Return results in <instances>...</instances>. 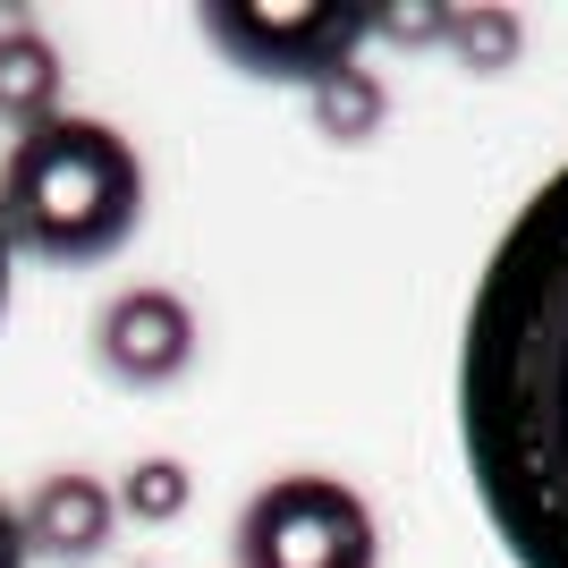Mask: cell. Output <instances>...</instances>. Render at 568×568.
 <instances>
[{
	"label": "cell",
	"instance_id": "cell-9",
	"mask_svg": "<svg viewBox=\"0 0 568 568\" xmlns=\"http://www.w3.org/2000/svg\"><path fill=\"white\" fill-rule=\"evenodd\" d=\"M119 518H136V526H170V518H187V500H195V484H187V467L179 458H136V467L119 475Z\"/></svg>",
	"mask_w": 568,
	"mask_h": 568
},
{
	"label": "cell",
	"instance_id": "cell-10",
	"mask_svg": "<svg viewBox=\"0 0 568 568\" xmlns=\"http://www.w3.org/2000/svg\"><path fill=\"white\" fill-rule=\"evenodd\" d=\"M433 34H450L458 69H484V77H500L518 60V18L509 9H450V18H433Z\"/></svg>",
	"mask_w": 568,
	"mask_h": 568
},
{
	"label": "cell",
	"instance_id": "cell-7",
	"mask_svg": "<svg viewBox=\"0 0 568 568\" xmlns=\"http://www.w3.org/2000/svg\"><path fill=\"white\" fill-rule=\"evenodd\" d=\"M60 119V51L34 26H0V128L34 136Z\"/></svg>",
	"mask_w": 568,
	"mask_h": 568
},
{
	"label": "cell",
	"instance_id": "cell-8",
	"mask_svg": "<svg viewBox=\"0 0 568 568\" xmlns=\"http://www.w3.org/2000/svg\"><path fill=\"white\" fill-rule=\"evenodd\" d=\"M382 111H390V94H382L365 69H339L332 85H314V128L332 144H365L382 128Z\"/></svg>",
	"mask_w": 568,
	"mask_h": 568
},
{
	"label": "cell",
	"instance_id": "cell-2",
	"mask_svg": "<svg viewBox=\"0 0 568 568\" xmlns=\"http://www.w3.org/2000/svg\"><path fill=\"white\" fill-rule=\"evenodd\" d=\"M144 221V162L111 119L60 111L34 136H9L0 153V230L9 246L60 272L111 263Z\"/></svg>",
	"mask_w": 568,
	"mask_h": 568
},
{
	"label": "cell",
	"instance_id": "cell-6",
	"mask_svg": "<svg viewBox=\"0 0 568 568\" xmlns=\"http://www.w3.org/2000/svg\"><path fill=\"white\" fill-rule=\"evenodd\" d=\"M18 526H26V551H43V560H60V568H85V560L111 551L119 500H111L102 475L69 467V475H43V484H34V500L18 509Z\"/></svg>",
	"mask_w": 568,
	"mask_h": 568
},
{
	"label": "cell",
	"instance_id": "cell-1",
	"mask_svg": "<svg viewBox=\"0 0 568 568\" xmlns=\"http://www.w3.org/2000/svg\"><path fill=\"white\" fill-rule=\"evenodd\" d=\"M458 442L500 551L518 568H568V162L475 272Z\"/></svg>",
	"mask_w": 568,
	"mask_h": 568
},
{
	"label": "cell",
	"instance_id": "cell-11",
	"mask_svg": "<svg viewBox=\"0 0 568 568\" xmlns=\"http://www.w3.org/2000/svg\"><path fill=\"white\" fill-rule=\"evenodd\" d=\"M34 551H26V526H18V509L0 500V568H26Z\"/></svg>",
	"mask_w": 568,
	"mask_h": 568
},
{
	"label": "cell",
	"instance_id": "cell-12",
	"mask_svg": "<svg viewBox=\"0 0 568 568\" xmlns=\"http://www.w3.org/2000/svg\"><path fill=\"white\" fill-rule=\"evenodd\" d=\"M9 263H18V246H9V230H0V314H9Z\"/></svg>",
	"mask_w": 568,
	"mask_h": 568
},
{
	"label": "cell",
	"instance_id": "cell-5",
	"mask_svg": "<svg viewBox=\"0 0 568 568\" xmlns=\"http://www.w3.org/2000/svg\"><path fill=\"white\" fill-rule=\"evenodd\" d=\"M94 356L119 390H170L195 365V314L179 288H119L94 323Z\"/></svg>",
	"mask_w": 568,
	"mask_h": 568
},
{
	"label": "cell",
	"instance_id": "cell-3",
	"mask_svg": "<svg viewBox=\"0 0 568 568\" xmlns=\"http://www.w3.org/2000/svg\"><path fill=\"white\" fill-rule=\"evenodd\" d=\"M237 568H382V526L339 475H272L230 535Z\"/></svg>",
	"mask_w": 568,
	"mask_h": 568
},
{
	"label": "cell",
	"instance_id": "cell-4",
	"mask_svg": "<svg viewBox=\"0 0 568 568\" xmlns=\"http://www.w3.org/2000/svg\"><path fill=\"white\" fill-rule=\"evenodd\" d=\"M374 9H204L195 34L246 77L272 85H332L339 69H356V51L374 34Z\"/></svg>",
	"mask_w": 568,
	"mask_h": 568
}]
</instances>
